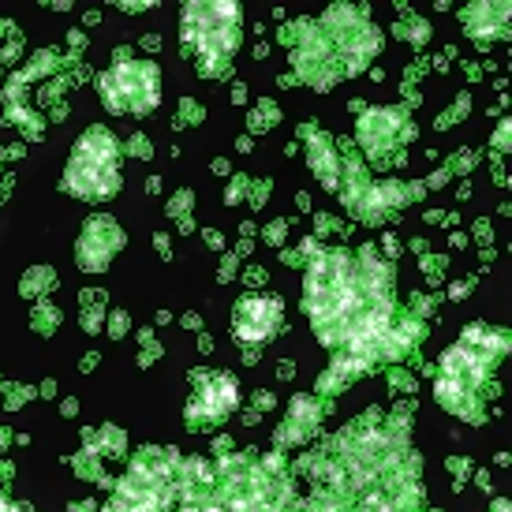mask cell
<instances>
[{"mask_svg":"<svg viewBox=\"0 0 512 512\" xmlns=\"http://www.w3.org/2000/svg\"><path fill=\"white\" fill-rule=\"evenodd\" d=\"M277 318H281V303L277 299H247L240 311H236V337H243V341H262V337L273 333Z\"/></svg>","mask_w":512,"mask_h":512,"instance_id":"obj_2","label":"cell"},{"mask_svg":"<svg viewBox=\"0 0 512 512\" xmlns=\"http://www.w3.org/2000/svg\"><path fill=\"white\" fill-rule=\"evenodd\" d=\"M199 404L210 412V419H221V415L232 412V408H236V385H232V378H214V382L199 393ZM199 404H195V408H199Z\"/></svg>","mask_w":512,"mask_h":512,"instance_id":"obj_3","label":"cell"},{"mask_svg":"<svg viewBox=\"0 0 512 512\" xmlns=\"http://www.w3.org/2000/svg\"><path fill=\"white\" fill-rule=\"evenodd\" d=\"M124 90V98L116 101V109H135V113H143L157 101V72L150 64L143 68H116L113 75H105V90Z\"/></svg>","mask_w":512,"mask_h":512,"instance_id":"obj_1","label":"cell"},{"mask_svg":"<svg viewBox=\"0 0 512 512\" xmlns=\"http://www.w3.org/2000/svg\"><path fill=\"white\" fill-rule=\"evenodd\" d=\"M0 512H12V505H8L4 498H0Z\"/></svg>","mask_w":512,"mask_h":512,"instance_id":"obj_4","label":"cell"}]
</instances>
